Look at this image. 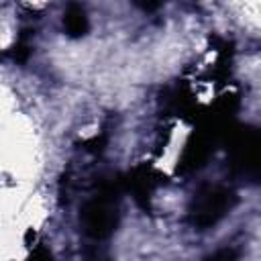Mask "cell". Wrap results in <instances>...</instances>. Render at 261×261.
I'll return each mask as SVG.
<instances>
[{
  "label": "cell",
  "instance_id": "obj_1",
  "mask_svg": "<svg viewBox=\"0 0 261 261\" xmlns=\"http://www.w3.org/2000/svg\"><path fill=\"white\" fill-rule=\"evenodd\" d=\"M122 175L104 179L98 190L84 202L80 210V228L88 239L104 241L108 239L120 220V192Z\"/></svg>",
  "mask_w": 261,
  "mask_h": 261
},
{
  "label": "cell",
  "instance_id": "obj_2",
  "mask_svg": "<svg viewBox=\"0 0 261 261\" xmlns=\"http://www.w3.org/2000/svg\"><path fill=\"white\" fill-rule=\"evenodd\" d=\"M226 163L234 177L261 184V126H232L224 139Z\"/></svg>",
  "mask_w": 261,
  "mask_h": 261
},
{
  "label": "cell",
  "instance_id": "obj_3",
  "mask_svg": "<svg viewBox=\"0 0 261 261\" xmlns=\"http://www.w3.org/2000/svg\"><path fill=\"white\" fill-rule=\"evenodd\" d=\"M237 206V192L222 184L202 186L188 204V224L196 230H208L218 224Z\"/></svg>",
  "mask_w": 261,
  "mask_h": 261
},
{
  "label": "cell",
  "instance_id": "obj_4",
  "mask_svg": "<svg viewBox=\"0 0 261 261\" xmlns=\"http://www.w3.org/2000/svg\"><path fill=\"white\" fill-rule=\"evenodd\" d=\"M163 179H165V177H163L155 167L143 163V165H137L135 169H130L128 173L122 175V186H124L126 192L133 194L135 202H137L141 208L147 210L149 204H151L153 192L163 184Z\"/></svg>",
  "mask_w": 261,
  "mask_h": 261
},
{
  "label": "cell",
  "instance_id": "obj_5",
  "mask_svg": "<svg viewBox=\"0 0 261 261\" xmlns=\"http://www.w3.org/2000/svg\"><path fill=\"white\" fill-rule=\"evenodd\" d=\"M161 104L165 106V110L171 116L190 118L194 112H198V106H196V100H194L192 92L181 84H175V86L167 88L161 94Z\"/></svg>",
  "mask_w": 261,
  "mask_h": 261
},
{
  "label": "cell",
  "instance_id": "obj_6",
  "mask_svg": "<svg viewBox=\"0 0 261 261\" xmlns=\"http://www.w3.org/2000/svg\"><path fill=\"white\" fill-rule=\"evenodd\" d=\"M88 29H90V20L86 8L80 4H69L63 12V31L67 33V37L80 39L88 33Z\"/></svg>",
  "mask_w": 261,
  "mask_h": 261
},
{
  "label": "cell",
  "instance_id": "obj_7",
  "mask_svg": "<svg viewBox=\"0 0 261 261\" xmlns=\"http://www.w3.org/2000/svg\"><path fill=\"white\" fill-rule=\"evenodd\" d=\"M8 55H10L16 63H24V61L29 59V55H31V45H29V41H27L24 37H20V39L14 43V47L8 51Z\"/></svg>",
  "mask_w": 261,
  "mask_h": 261
},
{
  "label": "cell",
  "instance_id": "obj_8",
  "mask_svg": "<svg viewBox=\"0 0 261 261\" xmlns=\"http://www.w3.org/2000/svg\"><path fill=\"white\" fill-rule=\"evenodd\" d=\"M237 257H239V253L232 247H224V249H218L216 253L208 255L204 261H234Z\"/></svg>",
  "mask_w": 261,
  "mask_h": 261
},
{
  "label": "cell",
  "instance_id": "obj_9",
  "mask_svg": "<svg viewBox=\"0 0 261 261\" xmlns=\"http://www.w3.org/2000/svg\"><path fill=\"white\" fill-rule=\"evenodd\" d=\"M27 261H55V259H53V255H51L49 249H45V247H35V249L29 253Z\"/></svg>",
  "mask_w": 261,
  "mask_h": 261
},
{
  "label": "cell",
  "instance_id": "obj_10",
  "mask_svg": "<svg viewBox=\"0 0 261 261\" xmlns=\"http://www.w3.org/2000/svg\"><path fill=\"white\" fill-rule=\"evenodd\" d=\"M137 6L149 12V10H157V8L161 6V4H159V2H137Z\"/></svg>",
  "mask_w": 261,
  "mask_h": 261
}]
</instances>
